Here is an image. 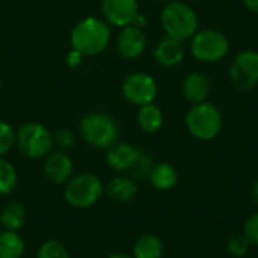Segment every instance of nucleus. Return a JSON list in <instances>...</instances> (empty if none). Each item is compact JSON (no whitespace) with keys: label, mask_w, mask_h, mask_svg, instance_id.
Listing matches in <instances>:
<instances>
[{"label":"nucleus","mask_w":258,"mask_h":258,"mask_svg":"<svg viewBox=\"0 0 258 258\" xmlns=\"http://www.w3.org/2000/svg\"><path fill=\"white\" fill-rule=\"evenodd\" d=\"M110 42V27L104 20L86 17L71 30V47L83 56H97L103 53Z\"/></svg>","instance_id":"1"},{"label":"nucleus","mask_w":258,"mask_h":258,"mask_svg":"<svg viewBox=\"0 0 258 258\" xmlns=\"http://www.w3.org/2000/svg\"><path fill=\"white\" fill-rule=\"evenodd\" d=\"M160 23L168 36H172L183 42L190 41V38L200 29L198 14L187 2L181 0H174L163 5Z\"/></svg>","instance_id":"2"},{"label":"nucleus","mask_w":258,"mask_h":258,"mask_svg":"<svg viewBox=\"0 0 258 258\" xmlns=\"http://www.w3.org/2000/svg\"><path fill=\"white\" fill-rule=\"evenodd\" d=\"M184 122L190 136L201 142L216 139L224 128V116L221 109L209 100L192 104L186 113Z\"/></svg>","instance_id":"3"},{"label":"nucleus","mask_w":258,"mask_h":258,"mask_svg":"<svg viewBox=\"0 0 258 258\" xmlns=\"http://www.w3.org/2000/svg\"><path fill=\"white\" fill-rule=\"evenodd\" d=\"M82 138L92 147L107 150L118 141L119 127L115 118L103 112L86 113L79 124Z\"/></svg>","instance_id":"4"},{"label":"nucleus","mask_w":258,"mask_h":258,"mask_svg":"<svg viewBox=\"0 0 258 258\" xmlns=\"http://www.w3.org/2000/svg\"><path fill=\"white\" fill-rule=\"evenodd\" d=\"M231 44L228 36L218 29H198L190 38V54L204 63H216L225 59Z\"/></svg>","instance_id":"5"},{"label":"nucleus","mask_w":258,"mask_h":258,"mask_svg":"<svg viewBox=\"0 0 258 258\" xmlns=\"http://www.w3.org/2000/svg\"><path fill=\"white\" fill-rule=\"evenodd\" d=\"M103 194L101 180L92 172H82L65 183L63 198L74 209H89L101 200Z\"/></svg>","instance_id":"6"},{"label":"nucleus","mask_w":258,"mask_h":258,"mask_svg":"<svg viewBox=\"0 0 258 258\" xmlns=\"http://www.w3.org/2000/svg\"><path fill=\"white\" fill-rule=\"evenodd\" d=\"M15 145L27 159H42L54 147L53 133L39 122H26L15 132Z\"/></svg>","instance_id":"7"},{"label":"nucleus","mask_w":258,"mask_h":258,"mask_svg":"<svg viewBox=\"0 0 258 258\" xmlns=\"http://www.w3.org/2000/svg\"><path fill=\"white\" fill-rule=\"evenodd\" d=\"M124 98L133 106H145L154 103L159 88L156 79L144 71H135L128 74L121 85Z\"/></svg>","instance_id":"8"},{"label":"nucleus","mask_w":258,"mask_h":258,"mask_svg":"<svg viewBox=\"0 0 258 258\" xmlns=\"http://www.w3.org/2000/svg\"><path fill=\"white\" fill-rule=\"evenodd\" d=\"M230 82L239 91H249L258 85V51L242 50L230 65Z\"/></svg>","instance_id":"9"},{"label":"nucleus","mask_w":258,"mask_h":258,"mask_svg":"<svg viewBox=\"0 0 258 258\" xmlns=\"http://www.w3.org/2000/svg\"><path fill=\"white\" fill-rule=\"evenodd\" d=\"M101 12L107 24L119 29L133 24L141 14L138 0H101Z\"/></svg>","instance_id":"10"},{"label":"nucleus","mask_w":258,"mask_h":258,"mask_svg":"<svg viewBox=\"0 0 258 258\" xmlns=\"http://www.w3.org/2000/svg\"><path fill=\"white\" fill-rule=\"evenodd\" d=\"M147 48V35L142 27L130 24L121 29L116 36V50L124 59H138Z\"/></svg>","instance_id":"11"},{"label":"nucleus","mask_w":258,"mask_h":258,"mask_svg":"<svg viewBox=\"0 0 258 258\" xmlns=\"http://www.w3.org/2000/svg\"><path fill=\"white\" fill-rule=\"evenodd\" d=\"M45 177L54 183V184H65L74 172V163L71 157L59 150V151H51L44 157V165H42Z\"/></svg>","instance_id":"12"},{"label":"nucleus","mask_w":258,"mask_h":258,"mask_svg":"<svg viewBox=\"0 0 258 258\" xmlns=\"http://www.w3.org/2000/svg\"><path fill=\"white\" fill-rule=\"evenodd\" d=\"M153 56H154V60L163 68L178 67L184 60V56H186L184 42L166 35L154 47Z\"/></svg>","instance_id":"13"},{"label":"nucleus","mask_w":258,"mask_h":258,"mask_svg":"<svg viewBox=\"0 0 258 258\" xmlns=\"http://www.w3.org/2000/svg\"><path fill=\"white\" fill-rule=\"evenodd\" d=\"M212 88H213L212 79L207 74L200 73V71H194V73L187 74L181 83L183 97L190 104L207 101L212 94Z\"/></svg>","instance_id":"14"},{"label":"nucleus","mask_w":258,"mask_h":258,"mask_svg":"<svg viewBox=\"0 0 258 258\" xmlns=\"http://www.w3.org/2000/svg\"><path fill=\"white\" fill-rule=\"evenodd\" d=\"M141 150L127 144V142H115L106 150V162L116 172H130L133 168Z\"/></svg>","instance_id":"15"},{"label":"nucleus","mask_w":258,"mask_h":258,"mask_svg":"<svg viewBox=\"0 0 258 258\" xmlns=\"http://www.w3.org/2000/svg\"><path fill=\"white\" fill-rule=\"evenodd\" d=\"M104 192L112 201L125 204L136 198L138 184L135 178H132L130 175H118V177H113L107 183V186L104 187Z\"/></svg>","instance_id":"16"},{"label":"nucleus","mask_w":258,"mask_h":258,"mask_svg":"<svg viewBox=\"0 0 258 258\" xmlns=\"http://www.w3.org/2000/svg\"><path fill=\"white\" fill-rule=\"evenodd\" d=\"M151 186L156 190L160 192H168L171 189H174L178 183V172L175 169V166H172L171 163H157L153 166L150 177H148Z\"/></svg>","instance_id":"17"},{"label":"nucleus","mask_w":258,"mask_h":258,"mask_svg":"<svg viewBox=\"0 0 258 258\" xmlns=\"http://www.w3.org/2000/svg\"><path fill=\"white\" fill-rule=\"evenodd\" d=\"M136 121H138L139 128L144 133L153 135V133H157L163 127L165 116H163L162 109L157 104L150 103V104L139 107L138 115H136Z\"/></svg>","instance_id":"18"},{"label":"nucleus","mask_w":258,"mask_h":258,"mask_svg":"<svg viewBox=\"0 0 258 258\" xmlns=\"http://www.w3.org/2000/svg\"><path fill=\"white\" fill-rule=\"evenodd\" d=\"M163 242L159 236L153 233H145L139 236L133 245V258H162Z\"/></svg>","instance_id":"19"},{"label":"nucleus","mask_w":258,"mask_h":258,"mask_svg":"<svg viewBox=\"0 0 258 258\" xmlns=\"http://www.w3.org/2000/svg\"><path fill=\"white\" fill-rule=\"evenodd\" d=\"M26 224V209L18 201L8 203L0 212V225L3 230L20 231Z\"/></svg>","instance_id":"20"},{"label":"nucleus","mask_w":258,"mask_h":258,"mask_svg":"<svg viewBox=\"0 0 258 258\" xmlns=\"http://www.w3.org/2000/svg\"><path fill=\"white\" fill-rule=\"evenodd\" d=\"M24 249V240L18 231H0V258H23Z\"/></svg>","instance_id":"21"},{"label":"nucleus","mask_w":258,"mask_h":258,"mask_svg":"<svg viewBox=\"0 0 258 258\" xmlns=\"http://www.w3.org/2000/svg\"><path fill=\"white\" fill-rule=\"evenodd\" d=\"M17 183H18V174L15 166L9 160L0 157V195L6 197L12 194L17 187Z\"/></svg>","instance_id":"22"},{"label":"nucleus","mask_w":258,"mask_h":258,"mask_svg":"<svg viewBox=\"0 0 258 258\" xmlns=\"http://www.w3.org/2000/svg\"><path fill=\"white\" fill-rule=\"evenodd\" d=\"M36 258H71V255L63 243L57 240H47L39 246Z\"/></svg>","instance_id":"23"},{"label":"nucleus","mask_w":258,"mask_h":258,"mask_svg":"<svg viewBox=\"0 0 258 258\" xmlns=\"http://www.w3.org/2000/svg\"><path fill=\"white\" fill-rule=\"evenodd\" d=\"M153 160H151V157L145 153V151H142L141 150V153H139V156H138V159H136V162H135V165H133V168L130 169V177L132 178H145V177H150V172H151V169H153Z\"/></svg>","instance_id":"24"},{"label":"nucleus","mask_w":258,"mask_h":258,"mask_svg":"<svg viewBox=\"0 0 258 258\" xmlns=\"http://www.w3.org/2000/svg\"><path fill=\"white\" fill-rule=\"evenodd\" d=\"M15 145V130L6 121L0 119V157L8 154Z\"/></svg>","instance_id":"25"},{"label":"nucleus","mask_w":258,"mask_h":258,"mask_svg":"<svg viewBox=\"0 0 258 258\" xmlns=\"http://www.w3.org/2000/svg\"><path fill=\"white\" fill-rule=\"evenodd\" d=\"M249 248H251V243H249V240L243 234L233 236L228 240V243H227V252L236 258L245 257L248 254Z\"/></svg>","instance_id":"26"},{"label":"nucleus","mask_w":258,"mask_h":258,"mask_svg":"<svg viewBox=\"0 0 258 258\" xmlns=\"http://www.w3.org/2000/svg\"><path fill=\"white\" fill-rule=\"evenodd\" d=\"M74 142H76V136L68 128H60V130H57L53 135V144H54V147H57L62 151L71 148L74 145Z\"/></svg>","instance_id":"27"},{"label":"nucleus","mask_w":258,"mask_h":258,"mask_svg":"<svg viewBox=\"0 0 258 258\" xmlns=\"http://www.w3.org/2000/svg\"><path fill=\"white\" fill-rule=\"evenodd\" d=\"M242 234L249 240L251 245H257L258 246V212L252 213L243 224L242 228Z\"/></svg>","instance_id":"28"},{"label":"nucleus","mask_w":258,"mask_h":258,"mask_svg":"<svg viewBox=\"0 0 258 258\" xmlns=\"http://www.w3.org/2000/svg\"><path fill=\"white\" fill-rule=\"evenodd\" d=\"M83 57H85V56H83L79 50L71 48V50L68 51L67 57H65V62H67V65H68L70 68H77V67L83 62Z\"/></svg>","instance_id":"29"},{"label":"nucleus","mask_w":258,"mask_h":258,"mask_svg":"<svg viewBox=\"0 0 258 258\" xmlns=\"http://www.w3.org/2000/svg\"><path fill=\"white\" fill-rule=\"evenodd\" d=\"M242 3H243V6H245L249 12L257 14L258 15V0H242Z\"/></svg>","instance_id":"30"},{"label":"nucleus","mask_w":258,"mask_h":258,"mask_svg":"<svg viewBox=\"0 0 258 258\" xmlns=\"http://www.w3.org/2000/svg\"><path fill=\"white\" fill-rule=\"evenodd\" d=\"M251 195H252V200L254 203L258 206V180L252 184V189H251Z\"/></svg>","instance_id":"31"},{"label":"nucleus","mask_w":258,"mask_h":258,"mask_svg":"<svg viewBox=\"0 0 258 258\" xmlns=\"http://www.w3.org/2000/svg\"><path fill=\"white\" fill-rule=\"evenodd\" d=\"M106 258H133L132 255H128V254H119V252H116V254H112V255H109V257Z\"/></svg>","instance_id":"32"},{"label":"nucleus","mask_w":258,"mask_h":258,"mask_svg":"<svg viewBox=\"0 0 258 258\" xmlns=\"http://www.w3.org/2000/svg\"><path fill=\"white\" fill-rule=\"evenodd\" d=\"M156 2H159V3H163V5H166V3H171V2H174V0H156Z\"/></svg>","instance_id":"33"},{"label":"nucleus","mask_w":258,"mask_h":258,"mask_svg":"<svg viewBox=\"0 0 258 258\" xmlns=\"http://www.w3.org/2000/svg\"><path fill=\"white\" fill-rule=\"evenodd\" d=\"M0 89H2V79H0Z\"/></svg>","instance_id":"34"}]
</instances>
